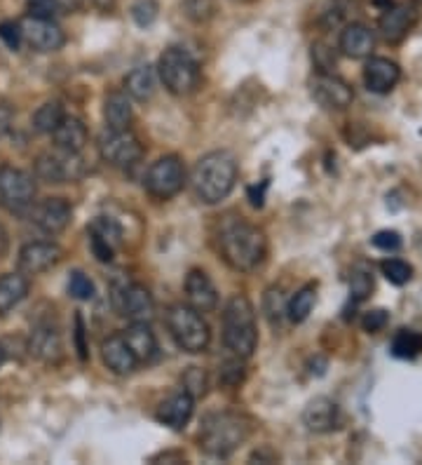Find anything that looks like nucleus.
Segmentation results:
<instances>
[{"label":"nucleus","instance_id":"obj_29","mask_svg":"<svg viewBox=\"0 0 422 465\" xmlns=\"http://www.w3.org/2000/svg\"><path fill=\"white\" fill-rule=\"evenodd\" d=\"M389 352L399 360H416L422 352V334L416 330H399L392 336Z\"/></svg>","mask_w":422,"mask_h":465},{"label":"nucleus","instance_id":"obj_21","mask_svg":"<svg viewBox=\"0 0 422 465\" xmlns=\"http://www.w3.org/2000/svg\"><path fill=\"white\" fill-rule=\"evenodd\" d=\"M338 47L343 52L345 57L349 59H366L371 57L373 47H376V35L366 24H348L340 31V40Z\"/></svg>","mask_w":422,"mask_h":465},{"label":"nucleus","instance_id":"obj_12","mask_svg":"<svg viewBox=\"0 0 422 465\" xmlns=\"http://www.w3.org/2000/svg\"><path fill=\"white\" fill-rule=\"evenodd\" d=\"M22 26V38L28 47L40 54H50V52H59L66 45V34L54 19H35L28 17L19 22Z\"/></svg>","mask_w":422,"mask_h":465},{"label":"nucleus","instance_id":"obj_43","mask_svg":"<svg viewBox=\"0 0 422 465\" xmlns=\"http://www.w3.org/2000/svg\"><path fill=\"white\" fill-rule=\"evenodd\" d=\"M371 242L380 252H397L401 247V235L397 231H378Z\"/></svg>","mask_w":422,"mask_h":465},{"label":"nucleus","instance_id":"obj_33","mask_svg":"<svg viewBox=\"0 0 422 465\" xmlns=\"http://www.w3.org/2000/svg\"><path fill=\"white\" fill-rule=\"evenodd\" d=\"M263 311H265V318L272 327H280L281 320L287 318V303H284V296L277 287H270V290L265 292L263 296Z\"/></svg>","mask_w":422,"mask_h":465},{"label":"nucleus","instance_id":"obj_44","mask_svg":"<svg viewBox=\"0 0 422 465\" xmlns=\"http://www.w3.org/2000/svg\"><path fill=\"white\" fill-rule=\"evenodd\" d=\"M90 247H92V254L96 256V262H102V263L113 262V254H115V250H113L111 244L102 242V240H96V238H90Z\"/></svg>","mask_w":422,"mask_h":465},{"label":"nucleus","instance_id":"obj_30","mask_svg":"<svg viewBox=\"0 0 422 465\" xmlns=\"http://www.w3.org/2000/svg\"><path fill=\"white\" fill-rule=\"evenodd\" d=\"M317 301V290L315 284H308L303 290H299L293 294V299L287 303V318L291 320L293 324H300L309 318V312L315 308Z\"/></svg>","mask_w":422,"mask_h":465},{"label":"nucleus","instance_id":"obj_24","mask_svg":"<svg viewBox=\"0 0 422 465\" xmlns=\"http://www.w3.org/2000/svg\"><path fill=\"white\" fill-rule=\"evenodd\" d=\"M123 339L130 346V351L134 352V358L139 360V364L152 362L155 355H158V339L152 334L151 322H132L123 331Z\"/></svg>","mask_w":422,"mask_h":465},{"label":"nucleus","instance_id":"obj_49","mask_svg":"<svg viewBox=\"0 0 422 465\" xmlns=\"http://www.w3.org/2000/svg\"><path fill=\"white\" fill-rule=\"evenodd\" d=\"M420 3H422V0H420Z\"/></svg>","mask_w":422,"mask_h":465},{"label":"nucleus","instance_id":"obj_46","mask_svg":"<svg viewBox=\"0 0 422 465\" xmlns=\"http://www.w3.org/2000/svg\"><path fill=\"white\" fill-rule=\"evenodd\" d=\"M5 250H7V232L5 228L0 226V256L5 254Z\"/></svg>","mask_w":422,"mask_h":465},{"label":"nucleus","instance_id":"obj_34","mask_svg":"<svg viewBox=\"0 0 422 465\" xmlns=\"http://www.w3.org/2000/svg\"><path fill=\"white\" fill-rule=\"evenodd\" d=\"M380 271H383L385 280L397 284V287H404V284L411 282L413 278V268L406 262H401V259H385V262L380 263Z\"/></svg>","mask_w":422,"mask_h":465},{"label":"nucleus","instance_id":"obj_13","mask_svg":"<svg viewBox=\"0 0 422 465\" xmlns=\"http://www.w3.org/2000/svg\"><path fill=\"white\" fill-rule=\"evenodd\" d=\"M71 216H74V210L64 198H45L38 204H31V219L47 235H59L66 231Z\"/></svg>","mask_w":422,"mask_h":465},{"label":"nucleus","instance_id":"obj_2","mask_svg":"<svg viewBox=\"0 0 422 465\" xmlns=\"http://www.w3.org/2000/svg\"><path fill=\"white\" fill-rule=\"evenodd\" d=\"M237 183V163L228 151H211L197 160L192 170V193L200 203L219 204L232 193Z\"/></svg>","mask_w":422,"mask_h":465},{"label":"nucleus","instance_id":"obj_18","mask_svg":"<svg viewBox=\"0 0 422 465\" xmlns=\"http://www.w3.org/2000/svg\"><path fill=\"white\" fill-rule=\"evenodd\" d=\"M303 423L309 432H333L340 428V407L331 398L309 400L303 409Z\"/></svg>","mask_w":422,"mask_h":465},{"label":"nucleus","instance_id":"obj_36","mask_svg":"<svg viewBox=\"0 0 422 465\" xmlns=\"http://www.w3.org/2000/svg\"><path fill=\"white\" fill-rule=\"evenodd\" d=\"M68 294L78 301H92L94 299V282L83 271H74L68 278Z\"/></svg>","mask_w":422,"mask_h":465},{"label":"nucleus","instance_id":"obj_7","mask_svg":"<svg viewBox=\"0 0 422 465\" xmlns=\"http://www.w3.org/2000/svg\"><path fill=\"white\" fill-rule=\"evenodd\" d=\"M35 200V182L28 172L19 167H0V207H5L12 214H22L31 210Z\"/></svg>","mask_w":422,"mask_h":465},{"label":"nucleus","instance_id":"obj_28","mask_svg":"<svg viewBox=\"0 0 422 465\" xmlns=\"http://www.w3.org/2000/svg\"><path fill=\"white\" fill-rule=\"evenodd\" d=\"M124 92L136 102H148L155 94V71L152 66H136L124 75Z\"/></svg>","mask_w":422,"mask_h":465},{"label":"nucleus","instance_id":"obj_5","mask_svg":"<svg viewBox=\"0 0 422 465\" xmlns=\"http://www.w3.org/2000/svg\"><path fill=\"white\" fill-rule=\"evenodd\" d=\"M167 330L174 339L176 346L183 352H204L211 341V331H209L207 320L202 318V312L195 311L188 303H174L167 311Z\"/></svg>","mask_w":422,"mask_h":465},{"label":"nucleus","instance_id":"obj_47","mask_svg":"<svg viewBox=\"0 0 422 465\" xmlns=\"http://www.w3.org/2000/svg\"><path fill=\"white\" fill-rule=\"evenodd\" d=\"M3 362H5V351H3V346H0V367H3Z\"/></svg>","mask_w":422,"mask_h":465},{"label":"nucleus","instance_id":"obj_22","mask_svg":"<svg viewBox=\"0 0 422 465\" xmlns=\"http://www.w3.org/2000/svg\"><path fill=\"white\" fill-rule=\"evenodd\" d=\"M28 351L35 360L45 364H56L62 362L64 358V343L62 334L54 330V327H35L31 341H28Z\"/></svg>","mask_w":422,"mask_h":465},{"label":"nucleus","instance_id":"obj_40","mask_svg":"<svg viewBox=\"0 0 422 465\" xmlns=\"http://www.w3.org/2000/svg\"><path fill=\"white\" fill-rule=\"evenodd\" d=\"M132 17L139 26H151L158 17V5H155V0H139L134 7H132Z\"/></svg>","mask_w":422,"mask_h":465},{"label":"nucleus","instance_id":"obj_17","mask_svg":"<svg viewBox=\"0 0 422 465\" xmlns=\"http://www.w3.org/2000/svg\"><path fill=\"white\" fill-rule=\"evenodd\" d=\"M183 290H186L188 306H192L195 311L211 312L219 306V292H216L214 282H211V278L204 271H197L195 268V271L188 272Z\"/></svg>","mask_w":422,"mask_h":465},{"label":"nucleus","instance_id":"obj_19","mask_svg":"<svg viewBox=\"0 0 422 465\" xmlns=\"http://www.w3.org/2000/svg\"><path fill=\"white\" fill-rule=\"evenodd\" d=\"M102 360L113 374L118 376L134 374L136 367H139V360L134 358V352L130 351V346L124 343L123 334H111L108 339H103Z\"/></svg>","mask_w":422,"mask_h":465},{"label":"nucleus","instance_id":"obj_4","mask_svg":"<svg viewBox=\"0 0 422 465\" xmlns=\"http://www.w3.org/2000/svg\"><path fill=\"white\" fill-rule=\"evenodd\" d=\"M223 343L235 358H251L259 346V327H256V311L244 294L228 299L223 308Z\"/></svg>","mask_w":422,"mask_h":465},{"label":"nucleus","instance_id":"obj_11","mask_svg":"<svg viewBox=\"0 0 422 465\" xmlns=\"http://www.w3.org/2000/svg\"><path fill=\"white\" fill-rule=\"evenodd\" d=\"M309 94L321 108H329V111H345L355 102V92H352L349 83L329 74V71H319L315 78L309 80Z\"/></svg>","mask_w":422,"mask_h":465},{"label":"nucleus","instance_id":"obj_3","mask_svg":"<svg viewBox=\"0 0 422 465\" xmlns=\"http://www.w3.org/2000/svg\"><path fill=\"white\" fill-rule=\"evenodd\" d=\"M251 435V420L237 411H216L202 420L197 442L207 456L228 459L242 447Z\"/></svg>","mask_w":422,"mask_h":465},{"label":"nucleus","instance_id":"obj_42","mask_svg":"<svg viewBox=\"0 0 422 465\" xmlns=\"http://www.w3.org/2000/svg\"><path fill=\"white\" fill-rule=\"evenodd\" d=\"M0 40H3L10 50H19V45L24 43L19 22H0Z\"/></svg>","mask_w":422,"mask_h":465},{"label":"nucleus","instance_id":"obj_6","mask_svg":"<svg viewBox=\"0 0 422 465\" xmlns=\"http://www.w3.org/2000/svg\"><path fill=\"white\" fill-rule=\"evenodd\" d=\"M158 74L162 85L176 97H188L200 87V64L183 47H169L158 62Z\"/></svg>","mask_w":422,"mask_h":465},{"label":"nucleus","instance_id":"obj_35","mask_svg":"<svg viewBox=\"0 0 422 465\" xmlns=\"http://www.w3.org/2000/svg\"><path fill=\"white\" fill-rule=\"evenodd\" d=\"M28 17L35 19H56L66 12L62 0H26Z\"/></svg>","mask_w":422,"mask_h":465},{"label":"nucleus","instance_id":"obj_14","mask_svg":"<svg viewBox=\"0 0 422 465\" xmlns=\"http://www.w3.org/2000/svg\"><path fill=\"white\" fill-rule=\"evenodd\" d=\"M417 22V7L413 3H399V5L385 7L378 19V31L388 43H401Z\"/></svg>","mask_w":422,"mask_h":465},{"label":"nucleus","instance_id":"obj_38","mask_svg":"<svg viewBox=\"0 0 422 465\" xmlns=\"http://www.w3.org/2000/svg\"><path fill=\"white\" fill-rule=\"evenodd\" d=\"M373 292V278L368 271H355L352 272V280H349V294L355 301L368 299V294Z\"/></svg>","mask_w":422,"mask_h":465},{"label":"nucleus","instance_id":"obj_15","mask_svg":"<svg viewBox=\"0 0 422 465\" xmlns=\"http://www.w3.org/2000/svg\"><path fill=\"white\" fill-rule=\"evenodd\" d=\"M62 259V247L54 242H28L19 250V272H24L26 278L31 275H40V272L50 271L52 266H56Z\"/></svg>","mask_w":422,"mask_h":465},{"label":"nucleus","instance_id":"obj_32","mask_svg":"<svg viewBox=\"0 0 422 465\" xmlns=\"http://www.w3.org/2000/svg\"><path fill=\"white\" fill-rule=\"evenodd\" d=\"M64 106L59 102H45L34 114V130L40 134H52L64 120Z\"/></svg>","mask_w":422,"mask_h":465},{"label":"nucleus","instance_id":"obj_9","mask_svg":"<svg viewBox=\"0 0 422 465\" xmlns=\"http://www.w3.org/2000/svg\"><path fill=\"white\" fill-rule=\"evenodd\" d=\"M83 174L80 153H66L56 148L54 153H43L35 160V179L45 183H71L83 179Z\"/></svg>","mask_w":422,"mask_h":465},{"label":"nucleus","instance_id":"obj_41","mask_svg":"<svg viewBox=\"0 0 422 465\" xmlns=\"http://www.w3.org/2000/svg\"><path fill=\"white\" fill-rule=\"evenodd\" d=\"M183 391L191 392L192 398H200L207 392V376L202 369L192 367L186 376H183Z\"/></svg>","mask_w":422,"mask_h":465},{"label":"nucleus","instance_id":"obj_45","mask_svg":"<svg viewBox=\"0 0 422 465\" xmlns=\"http://www.w3.org/2000/svg\"><path fill=\"white\" fill-rule=\"evenodd\" d=\"M12 118H15L12 108L7 106V104H0V136L7 134V130H10L12 125Z\"/></svg>","mask_w":422,"mask_h":465},{"label":"nucleus","instance_id":"obj_25","mask_svg":"<svg viewBox=\"0 0 422 465\" xmlns=\"http://www.w3.org/2000/svg\"><path fill=\"white\" fill-rule=\"evenodd\" d=\"M52 139H54V148H59V151L83 153V148L87 146V139H90V132H87V127H84V123L80 118L64 115L62 123L52 132Z\"/></svg>","mask_w":422,"mask_h":465},{"label":"nucleus","instance_id":"obj_16","mask_svg":"<svg viewBox=\"0 0 422 465\" xmlns=\"http://www.w3.org/2000/svg\"><path fill=\"white\" fill-rule=\"evenodd\" d=\"M401 78L399 64L388 57H368L364 66L366 87L376 94H389Z\"/></svg>","mask_w":422,"mask_h":465},{"label":"nucleus","instance_id":"obj_27","mask_svg":"<svg viewBox=\"0 0 422 465\" xmlns=\"http://www.w3.org/2000/svg\"><path fill=\"white\" fill-rule=\"evenodd\" d=\"M28 294V278L24 272H5L0 278V315H7L10 311L22 303Z\"/></svg>","mask_w":422,"mask_h":465},{"label":"nucleus","instance_id":"obj_37","mask_svg":"<svg viewBox=\"0 0 422 465\" xmlns=\"http://www.w3.org/2000/svg\"><path fill=\"white\" fill-rule=\"evenodd\" d=\"M186 15L195 24H204L216 15V0H186Z\"/></svg>","mask_w":422,"mask_h":465},{"label":"nucleus","instance_id":"obj_39","mask_svg":"<svg viewBox=\"0 0 422 465\" xmlns=\"http://www.w3.org/2000/svg\"><path fill=\"white\" fill-rule=\"evenodd\" d=\"M389 322V312L385 308H373V311L364 312V318H361V327L368 334H378V331H383Z\"/></svg>","mask_w":422,"mask_h":465},{"label":"nucleus","instance_id":"obj_26","mask_svg":"<svg viewBox=\"0 0 422 465\" xmlns=\"http://www.w3.org/2000/svg\"><path fill=\"white\" fill-rule=\"evenodd\" d=\"M103 120L106 130H130L132 125V104L124 92H111L103 102Z\"/></svg>","mask_w":422,"mask_h":465},{"label":"nucleus","instance_id":"obj_1","mask_svg":"<svg viewBox=\"0 0 422 465\" xmlns=\"http://www.w3.org/2000/svg\"><path fill=\"white\" fill-rule=\"evenodd\" d=\"M219 247L225 263L240 272H251L263 263L268 242L263 231L244 219H228L219 232Z\"/></svg>","mask_w":422,"mask_h":465},{"label":"nucleus","instance_id":"obj_8","mask_svg":"<svg viewBox=\"0 0 422 465\" xmlns=\"http://www.w3.org/2000/svg\"><path fill=\"white\" fill-rule=\"evenodd\" d=\"M183 183H186V170L179 155H162L148 167L143 186L152 198L169 200L179 193Z\"/></svg>","mask_w":422,"mask_h":465},{"label":"nucleus","instance_id":"obj_10","mask_svg":"<svg viewBox=\"0 0 422 465\" xmlns=\"http://www.w3.org/2000/svg\"><path fill=\"white\" fill-rule=\"evenodd\" d=\"M99 155L113 167H130L143 155V146L130 130H106L99 139Z\"/></svg>","mask_w":422,"mask_h":465},{"label":"nucleus","instance_id":"obj_23","mask_svg":"<svg viewBox=\"0 0 422 465\" xmlns=\"http://www.w3.org/2000/svg\"><path fill=\"white\" fill-rule=\"evenodd\" d=\"M123 315L132 322H151L155 318V301L143 284H127L123 290Z\"/></svg>","mask_w":422,"mask_h":465},{"label":"nucleus","instance_id":"obj_31","mask_svg":"<svg viewBox=\"0 0 422 465\" xmlns=\"http://www.w3.org/2000/svg\"><path fill=\"white\" fill-rule=\"evenodd\" d=\"M90 238L102 240V242L111 244L113 250H118L123 242V226L111 216H96L90 223Z\"/></svg>","mask_w":422,"mask_h":465},{"label":"nucleus","instance_id":"obj_48","mask_svg":"<svg viewBox=\"0 0 422 465\" xmlns=\"http://www.w3.org/2000/svg\"><path fill=\"white\" fill-rule=\"evenodd\" d=\"M235 3H251V0H235Z\"/></svg>","mask_w":422,"mask_h":465},{"label":"nucleus","instance_id":"obj_20","mask_svg":"<svg viewBox=\"0 0 422 465\" xmlns=\"http://www.w3.org/2000/svg\"><path fill=\"white\" fill-rule=\"evenodd\" d=\"M192 411H195V398L191 392L181 391L169 395L162 404L158 407V420L164 426L174 428V430H183L191 423Z\"/></svg>","mask_w":422,"mask_h":465}]
</instances>
